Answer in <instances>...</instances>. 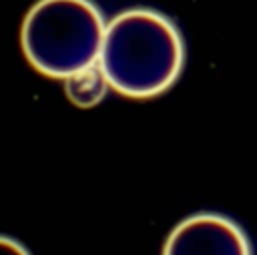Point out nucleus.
<instances>
[{
  "instance_id": "obj_2",
  "label": "nucleus",
  "mask_w": 257,
  "mask_h": 255,
  "mask_svg": "<svg viewBox=\"0 0 257 255\" xmlns=\"http://www.w3.org/2000/svg\"><path fill=\"white\" fill-rule=\"evenodd\" d=\"M106 22L92 0H38L20 30L28 62L52 78L98 64Z\"/></svg>"
},
{
  "instance_id": "obj_3",
  "label": "nucleus",
  "mask_w": 257,
  "mask_h": 255,
  "mask_svg": "<svg viewBox=\"0 0 257 255\" xmlns=\"http://www.w3.org/2000/svg\"><path fill=\"white\" fill-rule=\"evenodd\" d=\"M163 255H251V243L233 219L197 213L169 233Z\"/></svg>"
},
{
  "instance_id": "obj_5",
  "label": "nucleus",
  "mask_w": 257,
  "mask_h": 255,
  "mask_svg": "<svg viewBox=\"0 0 257 255\" xmlns=\"http://www.w3.org/2000/svg\"><path fill=\"white\" fill-rule=\"evenodd\" d=\"M0 255H30V251L18 239L0 235Z\"/></svg>"
},
{
  "instance_id": "obj_4",
  "label": "nucleus",
  "mask_w": 257,
  "mask_h": 255,
  "mask_svg": "<svg viewBox=\"0 0 257 255\" xmlns=\"http://www.w3.org/2000/svg\"><path fill=\"white\" fill-rule=\"evenodd\" d=\"M64 92L68 100L80 108H90L102 102L106 92L110 90V82L106 80L100 64H94L90 68H84L68 78L62 80Z\"/></svg>"
},
{
  "instance_id": "obj_1",
  "label": "nucleus",
  "mask_w": 257,
  "mask_h": 255,
  "mask_svg": "<svg viewBox=\"0 0 257 255\" xmlns=\"http://www.w3.org/2000/svg\"><path fill=\"white\" fill-rule=\"evenodd\" d=\"M110 88L131 98L169 90L185 66V40L177 24L153 8H128L106 22L98 60Z\"/></svg>"
}]
</instances>
